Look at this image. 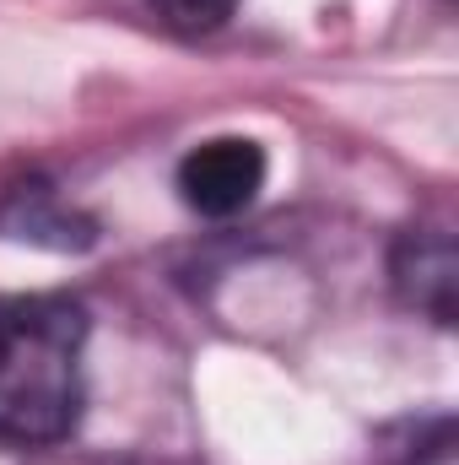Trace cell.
Listing matches in <instances>:
<instances>
[{
    "label": "cell",
    "mask_w": 459,
    "mask_h": 465,
    "mask_svg": "<svg viewBox=\"0 0 459 465\" xmlns=\"http://www.w3.org/2000/svg\"><path fill=\"white\" fill-rule=\"evenodd\" d=\"M389 465H454V417L438 411V417H411L400 428H389L384 439Z\"/></svg>",
    "instance_id": "obj_5"
},
{
    "label": "cell",
    "mask_w": 459,
    "mask_h": 465,
    "mask_svg": "<svg viewBox=\"0 0 459 465\" xmlns=\"http://www.w3.org/2000/svg\"><path fill=\"white\" fill-rule=\"evenodd\" d=\"M0 232L22 238V243H49V249H87L93 243V223L82 212H71L49 184H16L0 206Z\"/></svg>",
    "instance_id": "obj_4"
},
{
    "label": "cell",
    "mask_w": 459,
    "mask_h": 465,
    "mask_svg": "<svg viewBox=\"0 0 459 465\" xmlns=\"http://www.w3.org/2000/svg\"><path fill=\"white\" fill-rule=\"evenodd\" d=\"M87 309L65 292L0 298V439L60 444L82 417Z\"/></svg>",
    "instance_id": "obj_1"
},
{
    "label": "cell",
    "mask_w": 459,
    "mask_h": 465,
    "mask_svg": "<svg viewBox=\"0 0 459 465\" xmlns=\"http://www.w3.org/2000/svg\"><path fill=\"white\" fill-rule=\"evenodd\" d=\"M151 5L173 33H217L238 11V0H151Z\"/></svg>",
    "instance_id": "obj_6"
},
{
    "label": "cell",
    "mask_w": 459,
    "mask_h": 465,
    "mask_svg": "<svg viewBox=\"0 0 459 465\" xmlns=\"http://www.w3.org/2000/svg\"><path fill=\"white\" fill-rule=\"evenodd\" d=\"M395 292L427 314L433 325H454V282H459V254H454V232L444 223H422L395 243Z\"/></svg>",
    "instance_id": "obj_3"
},
{
    "label": "cell",
    "mask_w": 459,
    "mask_h": 465,
    "mask_svg": "<svg viewBox=\"0 0 459 465\" xmlns=\"http://www.w3.org/2000/svg\"><path fill=\"white\" fill-rule=\"evenodd\" d=\"M265 190V152L249 135H217L200 141L184 163H179V195L190 212L200 217H238L254 206V195Z\"/></svg>",
    "instance_id": "obj_2"
}]
</instances>
